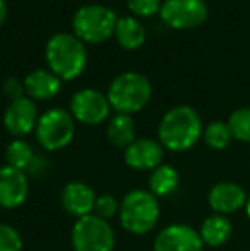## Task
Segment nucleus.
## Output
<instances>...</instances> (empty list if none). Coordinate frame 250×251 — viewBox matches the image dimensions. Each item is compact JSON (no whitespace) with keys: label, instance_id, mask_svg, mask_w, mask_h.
Here are the masks:
<instances>
[{"label":"nucleus","instance_id":"1","mask_svg":"<svg viewBox=\"0 0 250 251\" xmlns=\"http://www.w3.org/2000/svg\"><path fill=\"white\" fill-rule=\"evenodd\" d=\"M204 132L199 113L187 104L168 109L158 125V140L165 151L185 152L200 140Z\"/></svg>","mask_w":250,"mask_h":251},{"label":"nucleus","instance_id":"2","mask_svg":"<svg viewBox=\"0 0 250 251\" xmlns=\"http://www.w3.org/2000/svg\"><path fill=\"white\" fill-rule=\"evenodd\" d=\"M45 60L48 70L62 80H74L87 65L86 45L70 33H57L47 41Z\"/></svg>","mask_w":250,"mask_h":251},{"label":"nucleus","instance_id":"3","mask_svg":"<svg viewBox=\"0 0 250 251\" xmlns=\"http://www.w3.org/2000/svg\"><path fill=\"white\" fill-rule=\"evenodd\" d=\"M160 200L149 190H130L120 201V224L134 236H144L153 231L160 221Z\"/></svg>","mask_w":250,"mask_h":251},{"label":"nucleus","instance_id":"4","mask_svg":"<svg viewBox=\"0 0 250 251\" xmlns=\"http://www.w3.org/2000/svg\"><path fill=\"white\" fill-rule=\"evenodd\" d=\"M107 98L111 109L132 116L149 104L153 98V86L144 74L124 72L110 82Z\"/></svg>","mask_w":250,"mask_h":251},{"label":"nucleus","instance_id":"5","mask_svg":"<svg viewBox=\"0 0 250 251\" xmlns=\"http://www.w3.org/2000/svg\"><path fill=\"white\" fill-rule=\"evenodd\" d=\"M118 16L110 7L101 3H87L74 12L72 29L83 43L100 45L115 34Z\"/></svg>","mask_w":250,"mask_h":251},{"label":"nucleus","instance_id":"6","mask_svg":"<svg viewBox=\"0 0 250 251\" xmlns=\"http://www.w3.org/2000/svg\"><path fill=\"white\" fill-rule=\"evenodd\" d=\"M76 133V120L63 108H52L40 115L34 128L36 140L45 151H62L72 142Z\"/></svg>","mask_w":250,"mask_h":251},{"label":"nucleus","instance_id":"7","mask_svg":"<svg viewBox=\"0 0 250 251\" xmlns=\"http://www.w3.org/2000/svg\"><path fill=\"white\" fill-rule=\"evenodd\" d=\"M74 251H113L115 232L110 222L91 214L76 219L70 231Z\"/></svg>","mask_w":250,"mask_h":251},{"label":"nucleus","instance_id":"8","mask_svg":"<svg viewBox=\"0 0 250 251\" xmlns=\"http://www.w3.org/2000/svg\"><path fill=\"white\" fill-rule=\"evenodd\" d=\"M69 111L76 122L83 125H101L110 120L111 106L108 102L107 94L98 89H79L72 94L69 104Z\"/></svg>","mask_w":250,"mask_h":251},{"label":"nucleus","instance_id":"9","mask_svg":"<svg viewBox=\"0 0 250 251\" xmlns=\"http://www.w3.org/2000/svg\"><path fill=\"white\" fill-rule=\"evenodd\" d=\"M209 9L204 0H163L160 17L173 29H194L206 23Z\"/></svg>","mask_w":250,"mask_h":251},{"label":"nucleus","instance_id":"10","mask_svg":"<svg viewBox=\"0 0 250 251\" xmlns=\"http://www.w3.org/2000/svg\"><path fill=\"white\" fill-rule=\"evenodd\" d=\"M40 120L36 101L23 96L16 101H10L3 113V126L16 139H24L34 132Z\"/></svg>","mask_w":250,"mask_h":251},{"label":"nucleus","instance_id":"11","mask_svg":"<svg viewBox=\"0 0 250 251\" xmlns=\"http://www.w3.org/2000/svg\"><path fill=\"white\" fill-rule=\"evenodd\" d=\"M202 248L199 231L182 222L163 227L153 241L154 251H202Z\"/></svg>","mask_w":250,"mask_h":251},{"label":"nucleus","instance_id":"12","mask_svg":"<svg viewBox=\"0 0 250 251\" xmlns=\"http://www.w3.org/2000/svg\"><path fill=\"white\" fill-rule=\"evenodd\" d=\"M165 147L160 140L154 139H136L124 151V161L134 171H153L163 164Z\"/></svg>","mask_w":250,"mask_h":251},{"label":"nucleus","instance_id":"13","mask_svg":"<svg viewBox=\"0 0 250 251\" xmlns=\"http://www.w3.org/2000/svg\"><path fill=\"white\" fill-rule=\"evenodd\" d=\"M29 195V178L24 171L10 166L0 168V207L12 210L28 200Z\"/></svg>","mask_w":250,"mask_h":251},{"label":"nucleus","instance_id":"14","mask_svg":"<svg viewBox=\"0 0 250 251\" xmlns=\"http://www.w3.org/2000/svg\"><path fill=\"white\" fill-rule=\"evenodd\" d=\"M247 192L235 181H220L211 186L207 193V203L214 214L230 215L245 208L247 203Z\"/></svg>","mask_w":250,"mask_h":251},{"label":"nucleus","instance_id":"15","mask_svg":"<svg viewBox=\"0 0 250 251\" xmlns=\"http://www.w3.org/2000/svg\"><path fill=\"white\" fill-rule=\"evenodd\" d=\"M96 199H98L96 192L84 181L67 183L60 193L62 208L76 219L86 217V215L93 214Z\"/></svg>","mask_w":250,"mask_h":251},{"label":"nucleus","instance_id":"16","mask_svg":"<svg viewBox=\"0 0 250 251\" xmlns=\"http://www.w3.org/2000/svg\"><path fill=\"white\" fill-rule=\"evenodd\" d=\"M23 82L26 96L33 101H50L62 91V80L47 69L33 70L28 74Z\"/></svg>","mask_w":250,"mask_h":251},{"label":"nucleus","instance_id":"17","mask_svg":"<svg viewBox=\"0 0 250 251\" xmlns=\"http://www.w3.org/2000/svg\"><path fill=\"white\" fill-rule=\"evenodd\" d=\"M199 234L204 246L218 248V246H223L231 238L233 226H231L230 219L226 215L213 214L202 221V224L199 227Z\"/></svg>","mask_w":250,"mask_h":251},{"label":"nucleus","instance_id":"18","mask_svg":"<svg viewBox=\"0 0 250 251\" xmlns=\"http://www.w3.org/2000/svg\"><path fill=\"white\" fill-rule=\"evenodd\" d=\"M113 36L124 50H137L146 43L147 33L139 19L134 16H125L118 17Z\"/></svg>","mask_w":250,"mask_h":251},{"label":"nucleus","instance_id":"19","mask_svg":"<svg viewBox=\"0 0 250 251\" xmlns=\"http://www.w3.org/2000/svg\"><path fill=\"white\" fill-rule=\"evenodd\" d=\"M149 192L158 199L163 197H170L177 192L178 185H180V175L171 164H161L156 169L149 173Z\"/></svg>","mask_w":250,"mask_h":251},{"label":"nucleus","instance_id":"20","mask_svg":"<svg viewBox=\"0 0 250 251\" xmlns=\"http://www.w3.org/2000/svg\"><path fill=\"white\" fill-rule=\"evenodd\" d=\"M107 139L115 147H127L136 140V122L130 115L117 113L108 120L107 125Z\"/></svg>","mask_w":250,"mask_h":251},{"label":"nucleus","instance_id":"21","mask_svg":"<svg viewBox=\"0 0 250 251\" xmlns=\"http://www.w3.org/2000/svg\"><path fill=\"white\" fill-rule=\"evenodd\" d=\"M36 159L34 149L29 142L24 139H16L5 147V164L10 168H16L19 171H24L28 175L31 164Z\"/></svg>","mask_w":250,"mask_h":251},{"label":"nucleus","instance_id":"22","mask_svg":"<svg viewBox=\"0 0 250 251\" xmlns=\"http://www.w3.org/2000/svg\"><path fill=\"white\" fill-rule=\"evenodd\" d=\"M202 139L206 142V146L211 147L213 151H223L230 146V142L233 140V135H231V130L228 126V123L211 122L204 128Z\"/></svg>","mask_w":250,"mask_h":251},{"label":"nucleus","instance_id":"23","mask_svg":"<svg viewBox=\"0 0 250 251\" xmlns=\"http://www.w3.org/2000/svg\"><path fill=\"white\" fill-rule=\"evenodd\" d=\"M228 126L233 139L244 144H250V108H238L228 118Z\"/></svg>","mask_w":250,"mask_h":251},{"label":"nucleus","instance_id":"24","mask_svg":"<svg viewBox=\"0 0 250 251\" xmlns=\"http://www.w3.org/2000/svg\"><path fill=\"white\" fill-rule=\"evenodd\" d=\"M23 236L14 226L0 222V251H21Z\"/></svg>","mask_w":250,"mask_h":251},{"label":"nucleus","instance_id":"25","mask_svg":"<svg viewBox=\"0 0 250 251\" xmlns=\"http://www.w3.org/2000/svg\"><path fill=\"white\" fill-rule=\"evenodd\" d=\"M118 210H120V201L115 199L113 195H110V193H101L96 199L93 214L105 219V221H110L111 217L118 215Z\"/></svg>","mask_w":250,"mask_h":251},{"label":"nucleus","instance_id":"26","mask_svg":"<svg viewBox=\"0 0 250 251\" xmlns=\"http://www.w3.org/2000/svg\"><path fill=\"white\" fill-rule=\"evenodd\" d=\"M163 0H127V7L136 17H153L160 14Z\"/></svg>","mask_w":250,"mask_h":251},{"label":"nucleus","instance_id":"27","mask_svg":"<svg viewBox=\"0 0 250 251\" xmlns=\"http://www.w3.org/2000/svg\"><path fill=\"white\" fill-rule=\"evenodd\" d=\"M24 93H26V91H24V82L17 80L16 77H9V79L3 82V94H5L10 101H16V100H19V98H23Z\"/></svg>","mask_w":250,"mask_h":251},{"label":"nucleus","instance_id":"28","mask_svg":"<svg viewBox=\"0 0 250 251\" xmlns=\"http://www.w3.org/2000/svg\"><path fill=\"white\" fill-rule=\"evenodd\" d=\"M7 19V3L5 0H0V26L5 23Z\"/></svg>","mask_w":250,"mask_h":251},{"label":"nucleus","instance_id":"29","mask_svg":"<svg viewBox=\"0 0 250 251\" xmlns=\"http://www.w3.org/2000/svg\"><path fill=\"white\" fill-rule=\"evenodd\" d=\"M245 212H247V217H249V221H250V193H249L247 203H245Z\"/></svg>","mask_w":250,"mask_h":251}]
</instances>
